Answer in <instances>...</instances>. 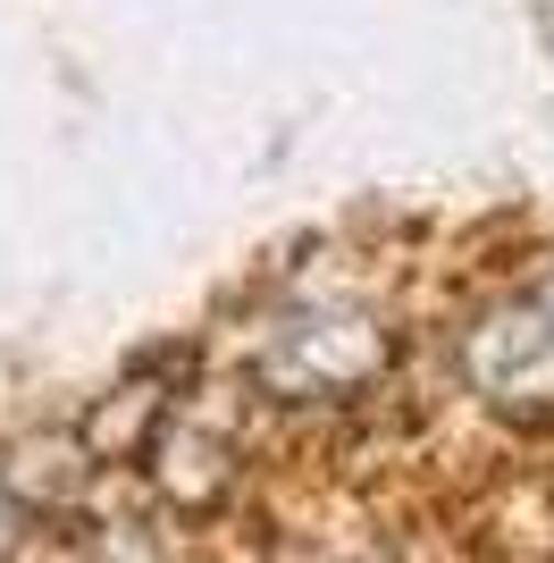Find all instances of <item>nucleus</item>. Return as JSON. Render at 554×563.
Segmentation results:
<instances>
[{"label": "nucleus", "instance_id": "nucleus-1", "mask_svg": "<svg viewBox=\"0 0 554 563\" xmlns=\"http://www.w3.org/2000/svg\"><path fill=\"white\" fill-rule=\"evenodd\" d=\"M395 362V336L369 311H302L261 345V387L286 404H345L378 387Z\"/></svg>", "mask_w": 554, "mask_h": 563}, {"label": "nucleus", "instance_id": "nucleus-2", "mask_svg": "<svg viewBox=\"0 0 554 563\" xmlns=\"http://www.w3.org/2000/svg\"><path fill=\"white\" fill-rule=\"evenodd\" d=\"M462 378L496 404H554V295H512L462 336Z\"/></svg>", "mask_w": 554, "mask_h": 563}, {"label": "nucleus", "instance_id": "nucleus-3", "mask_svg": "<svg viewBox=\"0 0 554 563\" xmlns=\"http://www.w3.org/2000/svg\"><path fill=\"white\" fill-rule=\"evenodd\" d=\"M143 479L168 514H210L235 488V446L210 421H160L143 438Z\"/></svg>", "mask_w": 554, "mask_h": 563}, {"label": "nucleus", "instance_id": "nucleus-4", "mask_svg": "<svg viewBox=\"0 0 554 563\" xmlns=\"http://www.w3.org/2000/svg\"><path fill=\"white\" fill-rule=\"evenodd\" d=\"M92 438L85 429H34V438H18L9 446V463H0V496L18 505V514H68L76 496L92 488Z\"/></svg>", "mask_w": 554, "mask_h": 563}, {"label": "nucleus", "instance_id": "nucleus-5", "mask_svg": "<svg viewBox=\"0 0 554 563\" xmlns=\"http://www.w3.org/2000/svg\"><path fill=\"white\" fill-rule=\"evenodd\" d=\"M101 563H168V555L152 547V530H110V539H101Z\"/></svg>", "mask_w": 554, "mask_h": 563}, {"label": "nucleus", "instance_id": "nucleus-6", "mask_svg": "<svg viewBox=\"0 0 554 563\" xmlns=\"http://www.w3.org/2000/svg\"><path fill=\"white\" fill-rule=\"evenodd\" d=\"M9 514H18V505H9V496H0V539H9Z\"/></svg>", "mask_w": 554, "mask_h": 563}]
</instances>
